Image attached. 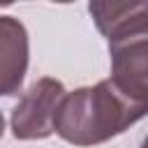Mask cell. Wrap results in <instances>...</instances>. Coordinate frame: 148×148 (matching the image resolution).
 <instances>
[{
	"instance_id": "6da1fadb",
	"label": "cell",
	"mask_w": 148,
	"mask_h": 148,
	"mask_svg": "<svg viewBox=\"0 0 148 148\" xmlns=\"http://www.w3.org/2000/svg\"><path fill=\"white\" fill-rule=\"evenodd\" d=\"M148 116V104L130 97L109 76L67 92L56 113V134L79 148L99 146Z\"/></svg>"
},
{
	"instance_id": "7a4b0ae2",
	"label": "cell",
	"mask_w": 148,
	"mask_h": 148,
	"mask_svg": "<svg viewBox=\"0 0 148 148\" xmlns=\"http://www.w3.org/2000/svg\"><path fill=\"white\" fill-rule=\"evenodd\" d=\"M111 79L130 97L148 104V14L109 37Z\"/></svg>"
},
{
	"instance_id": "3957f363",
	"label": "cell",
	"mask_w": 148,
	"mask_h": 148,
	"mask_svg": "<svg viewBox=\"0 0 148 148\" xmlns=\"http://www.w3.org/2000/svg\"><path fill=\"white\" fill-rule=\"evenodd\" d=\"M67 95L62 81L53 76L37 79L16 102L9 127L14 139L18 141H37L46 139L56 132V113L60 109L62 97Z\"/></svg>"
},
{
	"instance_id": "277c9868",
	"label": "cell",
	"mask_w": 148,
	"mask_h": 148,
	"mask_svg": "<svg viewBox=\"0 0 148 148\" xmlns=\"http://www.w3.org/2000/svg\"><path fill=\"white\" fill-rule=\"evenodd\" d=\"M30 60L25 25L14 16H0V92L12 97L21 90Z\"/></svg>"
},
{
	"instance_id": "5b68a950",
	"label": "cell",
	"mask_w": 148,
	"mask_h": 148,
	"mask_svg": "<svg viewBox=\"0 0 148 148\" xmlns=\"http://www.w3.org/2000/svg\"><path fill=\"white\" fill-rule=\"evenodd\" d=\"M88 12L95 28L109 39L130 21L148 14V0H88Z\"/></svg>"
},
{
	"instance_id": "8992f818",
	"label": "cell",
	"mask_w": 148,
	"mask_h": 148,
	"mask_svg": "<svg viewBox=\"0 0 148 148\" xmlns=\"http://www.w3.org/2000/svg\"><path fill=\"white\" fill-rule=\"evenodd\" d=\"M14 2H16V0H0V5H2V7H9V5H14Z\"/></svg>"
},
{
	"instance_id": "52a82bcc",
	"label": "cell",
	"mask_w": 148,
	"mask_h": 148,
	"mask_svg": "<svg viewBox=\"0 0 148 148\" xmlns=\"http://www.w3.org/2000/svg\"><path fill=\"white\" fill-rule=\"evenodd\" d=\"M51 2H58V5H69V2H74V0H51Z\"/></svg>"
},
{
	"instance_id": "ba28073f",
	"label": "cell",
	"mask_w": 148,
	"mask_h": 148,
	"mask_svg": "<svg viewBox=\"0 0 148 148\" xmlns=\"http://www.w3.org/2000/svg\"><path fill=\"white\" fill-rule=\"evenodd\" d=\"M141 148H148V134H146V139L141 141Z\"/></svg>"
}]
</instances>
